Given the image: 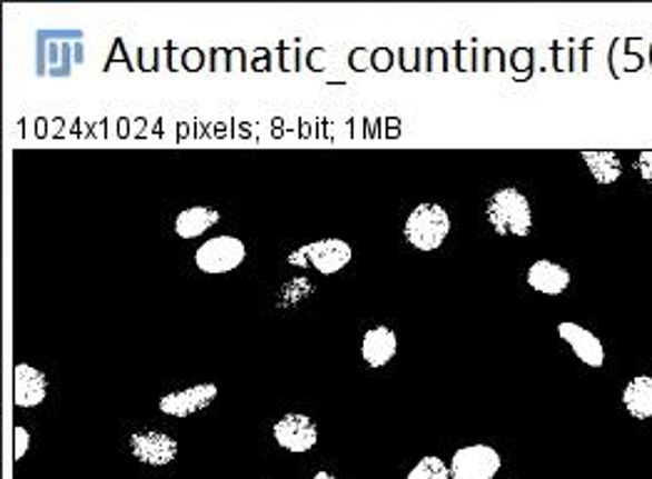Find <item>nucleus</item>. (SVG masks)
Instances as JSON below:
<instances>
[{
  "label": "nucleus",
  "instance_id": "1",
  "mask_svg": "<svg viewBox=\"0 0 652 479\" xmlns=\"http://www.w3.org/2000/svg\"><path fill=\"white\" fill-rule=\"evenodd\" d=\"M486 221L498 237H528L533 231L531 199L518 187H501L486 199Z\"/></svg>",
  "mask_w": 652,
  "mask_h": 479
},
{
  "label": "nucleus",
  "instance_id": "2",
  "mask_svg": "<svg viewBox=\"0 0 652 479\" xmlns=\"http://www.w3.org/2000/svg\"><path fill=\"white\" fill-rule=\"evenodd\" d=\"M448 233H451L448 211L441 204H434V201H426V204L414 207L412 214L406 217V223H404L406 243H412V247L418 251L441 249Z\"/></svg>",
  "mask_w": 652,
  "mask_h": 479
},
{
  "label": "nucleus",
  "instance_id": "3",
  "mask_svg": "<svg viewBox=\"0 0 652 479\" xmlns=\"http://www.w3.org/2000/svg\"><path fill=\"white\" fill-rule=\"evenodd\" d=\"M354 251L352 243H346L344 239H319L314 243H307V247L297 249L289 253V263L292 266H312L324 276H332L336 271H342L346 263L352 261Z\"/></svg>",
  "mask_w": 652,
  "mask_h": 479
},
{
  "label": "nucleus",
  "instance_id": "4",
  "mask_svg": "<svg viewBox=\"0 0 652 479\" xmlns=\"http://www.w3.org/2000/svg\"><path fill=\"white\" fill-rule=\"evenodd\" d=\"M247 247L237 237H215L195 251V266L205 273H229L245 263Z\"/></svg>",
  "mask_w": 652,
  "mask_h": 479
},
{
  "label": "nucleus",
  "instance_id": "5",
  "mask_svg": "<svg viewBox=\"0 0 652 479\" xmlns=\"http://www.w3.org/2000/svg\"><path fill=\"white\" fill-rule=\"evenodd\" d=\"M501 470V455L491 445H466L448 465L451 479H493Z\"/></svg>",
  "mask_w": 652,
  "mask_h": 479
},
{
  "label": "nucleus",
  "instance_id": "6",
  "mask_svg": "<svg viewBox=\"0 0 652 479\" xmlns=\"http://www.w3.org/2000/svg\"><path fill=\"white\" fill-rule=\"evenodd\" d=\"M275 440L279 447L289 452H309L319 440L317 422H314L309 415L302 412H289L275 422Z\"/></svg>",
  "mask_w": 652,
  "mask_h": 479
},
{
  "label": "nucleus",
  "instance_id": "7",
  "mask_svg": "<svg viewBox=\"0 0 652 479\" xmlns=\"http://www.w3.org/2000/svg\"><path fill=\"white\" fill-rule=\"evenodd\" d=\"M219 396V388L215 382H197L192 388L170 392V396L160 398V410L170 418H189V415L202 412L215 402Z\"/></svg>",
  "mask_w": 652,
  "mask_h": 479
},
{
  "label": "nucleus",
  "instance_id": "8",
  "mask_svg": "<svg viewBox=\"0 0 652 479\" xmlns=\"http://www.w3.org/2000/svg\"><path fill=\"white\" fill-rule=\"evenodd\" d=\"M559 336L571 346L573 356L587 368H603L605 366V346L593 331H587L581 323H559Z\"/></svg>",
  "mask_w": 652,
  "mask_h": 479
},
{
  "label": "nucleus",
  "instance_id": "9",
  "mask_svg": "<svg viewBox=\"0 0 652 479\" xmlns=\"http://www.w3.org/2000/svg\"><path fill=\"white\" fill-rule=\"evenodd\" d=\"M130 452L145 465L165 467L175 462L177 442L165 432L142 430V432H135L130 438Z\"/></svg>",
  "mask_w": 652,
  "mask_h": 479
},
{
  "label": "nucleus",
  "instance_id": "10",
  "mask_svg": "<svg viewBox=\"0 0 652 479\" xmlns=\"http://www.w3.org/2000/svg\"><path fill=\"white\" fill-rule=\"evenodd\" d=\"M48 398V378L43 370L28 363L13 368V400L18 408H38Z\"/></svg>",
  "mask_w": 652,
  "mask_h": 479
},
{
  "label": "nucleus",
  "instance_id": "11",
  "mask_svg": "<svg viewBox=\"0 0 652 479\" xmlns=\"http://www.w3.org/2000/svg\"><path fill=\"white\" fill-rule=\"evenodd\" d=\"M525 281H528L533 291H539L543 296H561L567 286L573 283V276L563 263H555L551 259H539L531 263L528 273H525Z\"/></svg>",
  "mask_w": 652,
  "mask_h": 479
},
{
  "label": "nucleus",
  "instance_id": "12",
  "mask_svg": "<svg viewBox=\"0 0 652 479\" xmlns=\"http://www.w3.org/2000/svg\"><path fill=\"white\" fill-rule=\"evenodd\" d=\"M398 350V338L388 326H374L366 331L362 340V356L366 366L372 368H384L394 360Z\"/></svg>",
  "mask_w": 652,
  "mask_h": 479
},
{
  "label": "nucleus",
  "instance_id": "13",
  "mask_svg": "<svg viewBox=\"0 0 652 479\" xmlns=\"http://www.w3.org/2000/svg\"><path fill=\"white\" fill-rule=\"evenodd\" d=\"M581 159L601 187H613L623 177V159L613 149H585L581 152Z\"/></svg>",
  "mask_w": 652,
  "mask_h": 479
},
{
  "label": "nucleus",
  "instance_id": "14",
  "mask_svg": "<svg viewBox=\"0 0 652 479\" xmlns=\"http://www.w3.org/2000/svg\"><path fill=\"white\" fill-rule=\"evenodd\" d=\"M623 406L633 420H652V376H635L623 390Z\"/></svg>",
  "mask_w": 652,
  "mask_h": 479
},
{
  "label": "nucleus",
  "instance_id": "15",
  "mask_svg": "<svg viewBox=\"0 0 652 479\" xmlns=\"http://www.w3.org/2000/svg\"><path fill=\"white\" fill-rule=\"evenodd\" d=\"M219 221V211L215 207H189L175 217V233L180 239H197L207 229H213Z\"/></svg>",
  "mask_w": 652,
  "mask_h": 479
},
{
  "label": "nucleus",
  "instance_id": "16",
  "mask_svg": "<svg viewBox=\"0 0 652 479\" xmlns=\"http://www.w3.org/2000/svg\"><path fill=\"white\" fill-rule=\"evenodd\" d=\"M406 479H451V475H448V465L444 460L428 455L421 462H416V467L408 472Z\"/></svg>",
  "mask_w": 652,
  "mask_h": 479
},
{
  "label": "nucleus",
  "instance_id": "17",
  "mask_svg": "<svg viewBox=\"0 0 652 479\" xmlns=\"http://www.w3.org/2000/svg\"><path fill=\"white\" fill-rule=\"evenodd\" d=\"M635 167H638L640 179H643V182L652 189V149H645V152L638 154Z\"/></svg>",
  "mask_w": 652,
  "mask_h": 479
},
{
  "label": "nucleus",
  "instance_id": "18",
  "mask_svg": "<svg viewBox=\"0 0 652 479\" xmlns=\"http://www.w3.org/2000/svg\"><path fill=\"white\" fill-rule=\"evenodd\" d=\"M13 438H16V460H23L30 447V432L18 425V428L13 430Z\"/></svg>",
  "mask_w": 652,
  "mask_h": 479
},
{
  "label": "nucleus",
  "instance_id": "19",
  "mask_svg": "<svg viewBox=\"0 0 652 479\" xmlns=\"http://www.w3.org/2000/svg\"><path fill=\"white\" fill-rule=\"evenodd\" d=\"M314 479H336V477H334V475H329V472H324V470H322V472H317V475H314Z\"/></svg>",
  "mask_w": 652,
  "mask_h": 479
}]
</instances>
